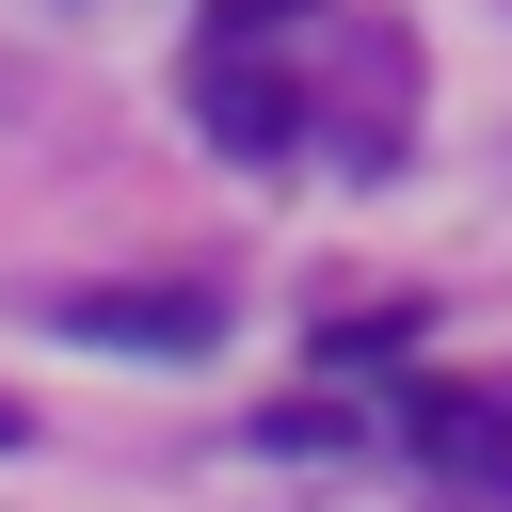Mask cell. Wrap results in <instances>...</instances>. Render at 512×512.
I'll return each mask as SVG.
<instances>
[{
	"label": "cell",
	"mask_w": 512,
	"mask_h": 512,
	"mask_svg": "<svg viewBox=\"0 0 512 512\" xmlns=\"http://www.w3.org/2000/svg\"><path fill=\"white\" fill-rule=\"evenodd\" d=\"M48 320L64 336H96V352H208L224 336V288H192V272H96V288H48Z\"/></svg>",
	"instance_id": "1"
},
{
	"label": "cell",
	"mask_w": 512,
	"mask_h": 512,
	"mask_svg": "<svg viewBox=\"0 0 512 512\" xmlns=\"http://www.w3.org/2000/svg\"><path fill=\"white\" fill-rule=\"evenodd\" d=\"M400 432H416L448 480H496V496H512V400H496V384H400Z\"/></svg>",
	"instance_id": "2"
},
{
	"label": "cell",
	"mask_w": 512,
	"mask_h": 512,
	"mask_svg": "<svg viewBox=\"0 0 512 512\" xmlns=\"http://www.w3.org/2000/svg\"><path fill=\"white\" fill-rule=\"evenodd\" d=\"M208 128H224V160H288L304 144V96L272 64H208Z\"/></svg>",
	"instance_id": "3"
},
{
	"label": "cell",
	"mask_w": 512,
	"mask_h": 512,
	"mask_svg": "<svg viewBox=\"0 0 512 512\" xmlns=\"http://www.w3.org/2000/svg\"><path fill=\"white\" fill-rule=\"evenodd\" d=\"M256 448H288V464L320 448V464H336V448H352V400H272V416H256Z\"/></svg>",
	"instance_id": "4"
},
{
	"label": "cell",
	"mask_w": 512,
	"mask_h": 512,
	"mask_svg": "<svg viewBox=\"0 0 512 512\" xmlns=\"http://www.w3.org/2000/svg\"><path fill=\"white\" fill-rule=\"evenodd\" d=\"M288 16H320V0H208V64H240V48L288 32Z\"/></svg>",
	"instance_id": "5"
},
{
	"label": "cell",
	"mask_w": 512,
	"mask_h": 512,
	"mask_svg": "<svg viewBox=\"0 0 512 512\" xmlns=\"http://www.w3.org/2000/svg\"><path fill=\"white\" fill-rule=\"evenodd\" d=\"M16 432H32V400H0V448H16Z\"/></svg>",
	"instance_id": "6"
}]
</instances>
